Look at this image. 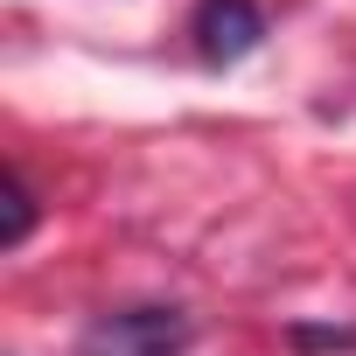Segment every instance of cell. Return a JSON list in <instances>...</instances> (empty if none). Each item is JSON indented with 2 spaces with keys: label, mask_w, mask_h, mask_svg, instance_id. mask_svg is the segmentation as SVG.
I'll use <instances>...</instances> for the list:
<instances>
[{
  "label": "cell",
  "mask_w": 356,
  "mask_h": 356,
  "mask_svg": "<svg viewBox=\"0 0 356 356\" xmlns=\"http://www.w3.org/2000/svg\"><path fill=\"white\" fill-rule=\"evenodd\" d=\"M196 328L182 307H112L77 335V356H189Z\"/></svg>",
  "instance_id": "1"
},
{
  "label": "cell",
  "mask_w": 356,
  "mask_h": 356,
  "mask_svg": "<svg viewBox=\"0 0 356 356\" xmlns=\"http://www.w3.org/2000/svg\"><path fill=\"white\" fill-rule=\"evenodd\" d=\"M266 35V15H259V0H203L196 8V49L210 63H238L252 56Z\"/></svg>",
  "instance_id": "2"
},
{
  "label": "cell",
  "mask_w": 356,
  "mask_h": 356,
  "mask_svg": "<svg viewBox=\"0 0 356 356\" xmlns=\"http://www.w3.org/2000/svg\"><path fill=\"white\" fill-rule=\"evenodd\" d=\"M29 224H35V196L22 189V175H8V231H0V245L15 252V245L29 238Z\"/></svg>",
  "instance_id": "3"
}]
</instances>
